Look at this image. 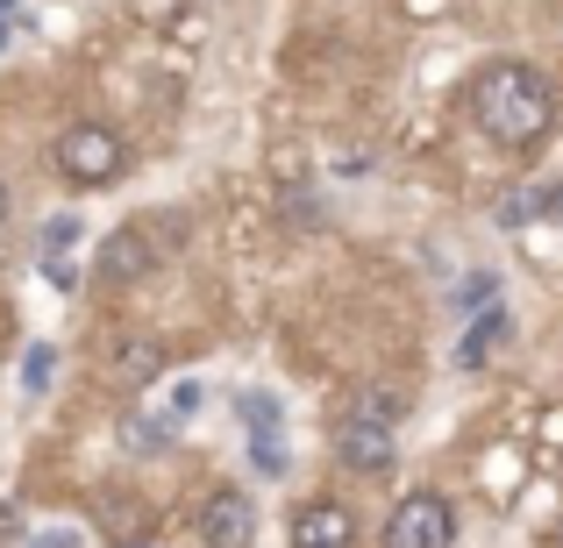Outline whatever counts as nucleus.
I'll return each instance as SVG.
<instances>
[{
	"mask_svg": "<svg viewBox=\"0 0 563 548\" xmlns=\"http://www.w3.org/2000/svg\"><path fill=\"white\" fill-rule=\"evenodd\" d=\"M129 449H143V456L165 449V427H157V421H129Z\"/></svg>",
	"mask_w": 563,
	"mask_h": 548,
	"instance_id": "ddd939ff",
	"label": "nucleus"
},
{
	"mask_svg": "<svg viewBox=\"0 0 563 548\" xmlns=\"http://www.w3.org/2000/svg\"><path fill=\"white\" fill-rule=\"evenodd\" d=\"M71 243H79V214H57L51 228H43V257H65Z\"/></svg>",
	"mask_w": 563,
	"mask_h": 548,
	"instance_id": "f8f14e48",
	"label": "nucleus"
},
{
	"mask_svg": "<svg viewBox=\"0 0 563 548\" xmlns=\"http://www.w3.org/2000/svg\"><path fill=\"white\" fill-rule=\"evenodd\" d=\"M43 278H51L57 292H71V286H79V264H71V257H43Z\"/></svg>",
	"mask_w": 563,
	"mask_h": 548,
	"instance_id": "4468645a",
	"label": "nucleus"
},
{
	"mask_svg": "<svg viewBox=\"0 0 563 548\" xmlns=\"http://www.w3.org/2000/svg\"><path fill=\"white\" fill-rule=\"evenodd\" d=\"M471 114H478V128L493 143L528 150V143H542L550 122H556V86L542 79L536 65H521V57H499V65H485L478 79H471Z\"/></svg>",
	"mask_w": 563,
	"mask_h": 548,
	"instance_id": "f257e3e1",
	"label": "nucleus"
},
{
	"mask_svg": "<svg viewBox=\"0 0 563 548\" xmlns=\"http://www.w3.org/2000/svg\"><path fill=\"white\" fill-rule=\"evenodd\" d=\"M100 271L122 286V278H143L151 271V243H143L136 228H122V235H108V249H100Z\"/></svg>",
	"mask_w": 563,
	"mask_h": 548,
	"instance_id": "6e6552de",
	"label": "nucleus"
},
{
	"mask_svg": "<svg viewBox=\"0 0 563 548\" xmlns=\"http://www.w3.org/2000/svg\"><path fill=\"white\" fill-rule=\"evenodd\" d=\"M0 221H8V186H0Z\"/></svg>",
	"mask_w": 563,
	"mask_h": 548,
	"instance_id": "412c9836",
	"label": "nucleus"
},
{
	"mask_svg": "<svg viewBox=\"0 0 563 548\" xmlns=\"http://www.w3.org/2000/svg\"><path fill=\"white\" fill-rule=\"evenodd\" d=\"M243 406V421H250V449H257V470H286V456H278V399L272 392H243L235 399Z\"/></svg>",
	"mask_w": 563,
	"mask_h": 548,
	"instance_id": "0eeeda50",
	"label": "nucleus"
},
{
	"mask_svg": "<svg viewBox=\"0 0 563 548\" xmlns=\"http://www.w3.org/2000/svg\"><path fill=\"white\" fill-rule=\"evenodd\" d=\"M250 535H257V506H250L235 484L207 492V506H200V541H207V548H243Z\"/></svg>",
	"mask_w": 563,
	"mask_h": 548,
	"instance_id": "20e7f679",
	"label": "nucleus"
},
{
	"mask_svg": "<svg viewBox=\"0 0 563 548\" xmlns=\"http://www.w3.org/2000/svg\"><path fill=\"white\" fill-rule=\"evenodd\" d=\"M192 406H200V384H179V392H172V406H165V421H172V427H179V421H186V413H192Z\"/></svg>",
	"mask_w": 563,
	"mask_h": 548,
	"instance_id": "dca6fc26",
	"label": "nucleus"
},
{
	"mask_svg": "<svg viewBox=\"0 0 563 548\" xmlns=\"http://www.w3.org/2000/svg\"><path fill=\"white\" fill-rule=\"evenodd\" d=\"M499 335H507V314H499V300H493L478 321H471V335L456 343V364H464V370H478L485 357H493V343H499Z\"/></svg>",
	"mask_w": 563,
	"mask_h": 548,
	"instance_id": "9d476101",
	"label": "nucleus"
},
{
	"mask_svg": "<svg viewBox=\"0 0 563 548\" xmlns=\"http://www.w3.org/2000/svg\"><path fill=\"white\" fill-rule=\"evenodd\" d=\"M143 22H165V14H179V0H136Z\"/></svg>",
	"mask_w": 563,
	"mask_h": 548,
	"instance_id": "a211bd4d",
	"label": "nucleus"
},
{
	"mask_svg": "<svg viewBox=\"0 0 563 548\" xmlns=\"http://www.w3.org/2000/svg\"><path fill=\"white\" fill-rule=\"evenodd\" d=\"M51 370H57V349L36 343V349L22 357V384H29V392H43V384H51Z\"/></svg>",
	"mask_w": 563,
	"mask_h": 548,
	"instance_id": "9b49d317",
	"label": "nucleus"
},
{
	"mask_svg": "<svg viewBox=\"0 0 563 548\" xmlns=\"http://www.w3.org/2000/svg\"><path fill=\"white\" fill-rule=\"evenodd\" d=\"M36 548H79V535H71V527H43Z\"/></svg>",
	"mask_w": 563,
	"mask_h": 548,
	"instance_id": "f3484780",
	"label": "nucleus"
},
{
	"mask_svg": "<svg viewBox=\"0 0 563 548\" xmlns=\"http://www.w3.org/2000/svg\"><path fill=\"white\" fill-rule=\"evenodd\" d=\"M350 541H357V521L335 499H314V506L292 513V548H350Z\"/></svg>",
	"mask_w": 563,
	"mask_h": 548,
	"instance_id": "423d86ee",
	"label": "nucleus"
},
{
	"mask_svg": "<svg viewBox=\"0 0 563 548\" xmlns=\"http://www.w3.org/2000/svg\"><path fill=\"white\" fill-rule=\"evenodd\" d=\"M8 8H14V0H0V14H8Z\"/></svg>",
	"mask_w": 563,
	"mask_h": 548,
	"instance_id": "4be33fe9",
	"label": "nucleus"
},
{
	"mask_svg": "<svg viewBox=\"0 0 563 548\" xmlns=\"http://www.w3.org/2000/svg\"><path fill=\"white\" fill-rule=\"evenodd\" d=\"M57 171H65L71 186H108L114 171H122V136L100 122H79L57 136Z\"/></svg>",
	"mask_w": 563,
	"mask_h": 548,
	"instance_id": "f03ea898",
	"label": "nucleus"
},
{
	"mask_svg": "<svg viewBox=\"0 0 563 548\" xmlns=\"http://www.w3.org/2000/svg\"><path fill=\"white\" fill-rule=\"evenodd\" d=\"M14 527H22V513H14V506H0V535H14Z\"/></svg>",
	"mask_w": 563,
	"mask_h": 548,
	"instance_id": "6ab92c4d",
	"label": "nucleus"
},
{
	"mask_svg": "<svg viewBox=\"0 0 563 548\" xmlns=\"http://www.w3.org/2000/svg\"><path fill=\"white\" fill-rule=\"evenodd\" d=\"M335 456H343L350 470H364V478H378V470H393V427L350 413V421L335 427Z\"/></svg>",
	"mask_w": 563,
	"mask_h": 548,
	"instance_id": "39448f33",
	"label": "nucleus"
},
{
	"mask_svg": "<svg viewBox=\"0 0 563 548\" xmlns=\"http://www.w3.org/2000/svg\"><path fill=\"white\" fill-rule=\"evenodd\" d=\"M536 200H542V192H514V200L499 206V221H507V228H521V221L536 214Z\"/></svg>",
	"mask_w": 563,
	"mask_h": 548,
	"instance_id": "2eb2a0df",
	"label": "nucleus"
},
{
	"mask_svg": "<svg viewBox=\"0 0 563 548\" xmlns=\"http://www.w3.org/2000/svg\"><path fill=\"white\" fill-rule=\"evenodd\" d=\"M114 370H122V384H151L157 370H165V343H151V335H129V343L114 349Z\"/></svg>",
	"mask_w": 563,
	"mask_h": 548,
	"instance_id": "1a4fd4ad",
	"label": "nucleus"
},
{
	"mask_svg": "<svg viewBox=\"0 0 563 548\" xmlns=\"http://www.w3.org/2000/svg\"><path fill=\"white\" fill-rule=\"evenodd\" d=\"M550 214H563V192H550Z\"/></svg>",
	"mask_w": 563,
	"mask_h": 548,
	"instance_id": "aec40b11",
	"label": "nucleus"
},
{
	"mask_svg": "<svg viewBox=\"0 0 563 548\" xmlns=\"http://www.w3.org/2000/svg\"><path fill=\"white\" fill-rule=\"evenodd\" d=\"M450 541H456V513L435 492H407L385 521V548H450Z\"/></svg>",
	"mask_w": 563,
	"mask_h": 548,
	"instance_id": "7ed1b4c3",
	"label": "nucleus"
}]
</instances>
